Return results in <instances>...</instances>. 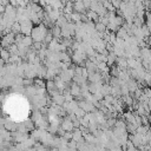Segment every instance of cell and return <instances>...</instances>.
<instances>
[{
    "mask_svg": "<svg viewBox=\"0 0 151 151\" xmlns=\"http://www.w3.org/2000/svg\"><path fill=\"white\" fill-rule=\"evenodd\" d=\"M71 94H73V96L80 94V87H79L77 84H73V85L71 86Z\"/></svg>",
    "mask_w": 151,
    "mask_h": 151,
    "instance_id": "cell-4",
    "label": "cell"
},
{
    "mask_svg": "<svg viewBox=\"0 0 151 151\" xmlns=\"http://www.w3.org/2000/svg\"><path fill=\"white\" fill-rule=\"evenodd\" d=\"M47 26L45 24H40L39 26H35L33 29H32V33H31V37L33 39L34 42H41L45 40L46 35H47Z\"/></svg>",
    "mask_w": 151,
    "mask_h": 151,
    "instance_id": "cell-1",
    "label": "cell"
},
{
    "mask_svg": "<svg viewBox=\"0 0 151 151\" xmlns=\"http://www.w3.org/2000/svg\"><path fill=\"white\" fill-rule=\"evenodd\" d=\"M74 11L76 12H79L81 14L86 13V7H85V4H84L83 0H77L74 2Z\"/></svg>",
    "mask_w": 151,
    "mask_h": 151,
    "instance_id": "cell-2",
    "label": "cell"
},
{
    "mask_svg": "<svg viewBox=\"0 0 151 151\" xmlns=\"http://www.w3.org/2000/svg\"><path fill=\"white\" fill-rule=\"evenodd\" d=\"M111 1H112V5L114 6L116 9H119V7H120V5L123 2V0H111Z\"/></svg>",
    "mask_w": 151,
    "mask_h": 151,
    "instance_id": "cell-5",
    "label": "cell"
},
{
    "mask_svg": "<svg viewBox=\"0 0 151 151\" xmlns=\"http://www.w3.org/2000/svg\"><path fill=\"white\" fill-rule=\"evenodd\" d=\"M8 57H9V51L7 52L6 50H2V59L6 60V59H8Z\"/></svg>",
    "mask_w": 151,
    "mask_h": 151,
    "instance_id": "cell-6",
    "label": "cell"
},
{
    "mask_svg": "<svg viewBox=\"0 0 151 151\" xmlns=\"http://www.w3.org/2000/svg\"><path fill=\"white\" fill-rule=\"evenodd\" d=\"M105 29H106V25H104L103 22L98 21V22L96 24V31H97V32H99V33H104Z\"/></svg>",
    "mask_w": 151,
    "mask_h": 151,
    "instance_id": "cell-3",
    "label": "cell"
},
{
    "mask_svg": "<svg viewBox=\"0 0 151 151\" xmlns=\"http://www.w3.org/2000/svg\"><path fill=\"white\" fill-rule=\"evenodd\" d=\"M144 94H145L147 98H151V87H150V88L144 90Z\"/></svg>",
    "mask_w": 151,
    "mask_h": 151,
    "instance_id": "cell-7",
    "label": "cell"
},
{
    "mask_svg": "<svg viewBox=\"0 0 151 151\" xmlns=\"http://www.w3.org/2000/svg\"><path fill=\"white\" fill-rule=\"evenodd\" d=\"M126 1H129V2H131V4H136L137 0H126Z\"/></svg>",
    "mask_w": 151,
    "mask_h": 151,
    "instance_id": "cell-8",
    "label": "cell"
},
{
    "mask_svg": "<svg viewBox=\"0 0 151 151\" xmlns=\"http://www.w3.org/2000/svg\"><path fill=\"white\" fill-rule=\"evenodd\" d=\"M22 1H25L26 4H29V2H32V0H22Z\"/></svg>",
    "mask_w": 151,
    "mask_h": 151,
    "instance_id": "cell-9",
    "label": "cell"
}]
</instances>
